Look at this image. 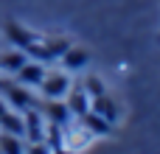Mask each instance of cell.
Listing matches in <instances>:
<instances>
[{
	"label": "cell",
	"instance_id": "cell-4",
	"mask_svg": "<svg viewBox=\"0 0 160 154\" xmlns=\"http://www.w3.org/2000/svg\"><path fill=\"white\" fill-rule=\"evenodd\" d=\"M65 104H68V109H70L73 118L84 115V112L90 109V95H87L84 84H73V81H70V90H68V95H65Z\"/></svg>",
	"mask_w": 160,
	"mask_h": 154
},
{
	"label": "cell",
	"instance_id": "cell-12",
	"mask_svg": "<svg viewBox=\"0 0 160 154\" xmlns=\"http://www.w3.org/2000/svg\"><path fill=\"white\" fill-rule=\"evenodd\" d=\"M22 149H25V143H22V137H20V135L0 132V152H6V154H20Z\"/></svg>",
	"mask_w": 160,
	"mask_h": 154
},
{
	"label": "cell",
	"instance_id": "cell-2",
	"mask_svg": "<svg viewBox=\"0 0 160 154\" xmlns=\"http://www.w3.org/2000/svg\"><path fill=\"white\" fill-rule=\"evenodd\" d=\"M42 98H65L70 90V76L68 73H56V70H45L42 81L37 84Z\"/></svg>",
	"mask_w": 160,
	"mask_h": 154
},
{
	"label": "cell",
	"instance_id": "cell-13",
	"mask_svg": "<svg viewBox=\"0 0 160 154\" xmlns=\"http://www.w3.org/2000/svg\"><path fill=\"white\" fill-rule=\"evenodd\" d=\"M45 48H48L51 59H59V56L70 48V39H65V36H53V39H45Z\"/></svg>",
	"mask_w": 160,
	"mask_h": 154
},
{
	"label": "cell",
	"instance_id": "cell-6",
	"mask_svg": "<svg viewBox=\"0 0 160 154\" xmlns=\"http://www.w3.org/2000/svg\"><path fill=\"white\" fill-rule=\"evenodd\" d=\"M79 121H82V126H84L93 137H107V135L112 132V123H110L107 118H101L98 112H93V109H87L84 115H79Z\"/></svg>",
	"mask_w": 160,
	"mask_h": 154
},
{
	"label": "cell",
	"instance_id": "cell-5",
	"mask_svg": "<svg viewBox=\"0 0 160 154\" xmlns=\"http://www.w3.org/2000/svg\"><path fill=\"white\" fill-rule=\"evenodd\" d=\"M45 65L42 62H37V59H25V65L14 73V81H20V84H25V87H37L39 81H42V76H45Z\"/></svg>",
	"mask_w": 160,
	"mask_h": 154
},
{
	"label": "cell",
	"instance_id": "cell-10",
	"mask_svg": "<svg viewBox=\"0 0 160 154\" xmlns=\"http://www.w3.org/2000/svg\"><path fill=\"white\" fill-rule=\"evenodd\" d=\"M0 132H11V135H25V121H22V112H17V109H6L3 115H0Z\"/></svg>",
	"mask_w": 160,
	"mask_h": 154
},
{
	"label": "cell",
	"instance_id": "cell-11",
	"mask_svg": "<svg viewBox=\"0 0 160 154\" xmlns=\"http://www.w3.org/2000/svg\"><path fill=\"white\" fill-rule=\"evenodd\" d=\"M25 59H28V56H25V51H20V48L11 51V53H3V56H0V73H11V76H14V73L25 65Z\"/></svg>",
	"mask_w": 160,
	"mask_h": 154
},
{
	"label": "cell",
	"instance_id": "cell-7",
	"mask_svg": "<svg viewBox=\"0 0 160 154\" xmlns=\"http://www.w3.org/2000/svg\"><path fill=\"white\" fill-rule=\"evenodd\" d=\"M3 31H6V36H8V42H14L20 51H25V48H28V45L37 39V36H34L28 28H22V25H20V22H14V20H8Z\"/></svg>",
	"mask_w": 160,
	"mask_h": 154
},
{
	"label": "cell",
	"instance_id": "cell-14",
	"mask_svg": "<svg viewBox=\"0 0 160 154\" xmlns=\"http://www.w3.org/2000/svg\"><path fill=\"white\" fill-rule=\"evenodd\" d=\"M82 84H84V90H87V95H90V98H96V95H104V93H107V90H104V81H101L98 76H87Z\"/></svg>",
	"mask_w": 160,
	"mask_h": 154
},
{
	"label": "cell",
	"instance_id": "cell-8",
	"mask_svg": "<svg viewBox=\"0 0 160 154\" xmlns=\"http://www.w3.org/2000/svg\"><path fill=\"white\" fill-rule=\"evenodd\" d=\"M59 62L65 65V70L68 73H76V70H84L87 67V62H90V56H87V51H82V48H68L62 56H59Z\"/></svg>",
	"mask_w": 160,
	"mask_h": 154
},
{
	"label": "cell",
	"instance_id": "cell-1",
	"mask_svg": "<svg viewBox=\"0 0 160 154\" xmlns=\"http://www.w3.org/2000/svg\"><path fill=\"white\" fill-rule=\"evenodd\" d=\"M0 95L6 98V104L17 112L28 109V107H39L37 95L31 93V87L20 84V81H8V79H0Z\"/></svg>",
	"mask_w": 160,
	"mask_h": 154
},
{
	"label": "cell",
	"instance_id": "cell-3",
	"mask_svg": "<svg viewBox=\"0 0 160 154\" xmlns=\"http://www.w3.org/2000/svg\"><path fill=\"white\" fill-rule=\"evenodd\" d=\"M39 112H42V118L48 123H59V126H65L73 118L68 104H65V98H42L39 101Z\"/></svg>",
	"mask_w": 160,
	"mask_h": 154
},
{
	"label": "cell",
	"instance_id": "cell-15",
	"mask_svg": "<svg viewBox=\"0 0 160 154\" xmlns=\"http://www.w3.org/2000/svg\"><path fill=\"white\" fill-rule=\"evenodd\" d=\"M6 109H8V104H6V98H3V95H0V115H3V112H6Z\"/></svg>",
	"mask_w": 160,
	"mask_h": 154
},
{
	"label": "cell",
	"instance_id": "cell-9",
	"mask_svg": "<svg viewBox=\"0 0 160 154\" xmlns=\"http://www.w3.org/2000/svg\"><path fill=\"white\" fill-rule=\"evenodd\" d=\"M90 109L93 112H98L101 118H107L110 123H115L118 121V104L104 93V95H96V98H90Z\"/></svg>",
	"mask_w": 160,
	"mask_h": 154
}]
</instances>
